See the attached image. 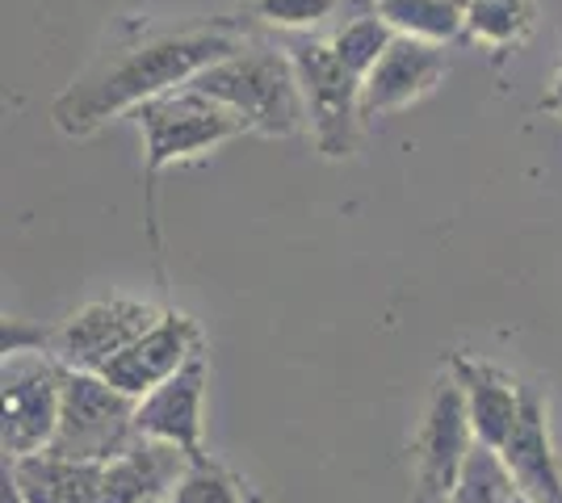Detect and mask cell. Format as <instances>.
<instances>
[{"instance_id": "obj_1", "label": "cell", "mask_w": 562, "mask_h": 503, "mask_svg": "<svg viewBox=\"0 0 562 503\" xmlns=\"http://www.w3.org/2000/svg\"><path fill=\"white\" fill-rule=\"evenodd\" d=\"M244 43V25L218 18H122L110 25L93 59L50 101V122L64 139H89L105 122L135 114L143 101L198 80Z\"/></svg>"}, {"instance_id": "obj_2", "label": "cell", "mask_w": 562, "mask_h": 503, "mask_svg": "<svg viewBox=\"0 0 562 503\" xmlns=\"http://www.w3.org/2000/svg\"><path fill=\"white\" fill-rule=\"evenodd\" d=\"M193 89L211 93L214 101H223L232 114L244 118L248 135H269V139H290L306 130V101L303 84L294 72L290 50L248 38L244 47L218 59L214 68L189 80Z\"/></svg>"}, {"instance_id": "obj_3", "label": "cell", "mask_w": 562, "mask_h": 503, "mask_svg": "<svg viewBox=\"0 0 562 503\" xmlns=\"http://www.w3.org/2000/svg\"><path fill=\"white\" fill-rule=\"evenodd\" d=\"M131 118L139 122L143 135V185H147V197H151L165 168L198 160L214 147L248 135L239 114H232L223 101H214L211 93H202L193 84H181V89H168V93L143 101Z\"/></svg>"}, {"instance_id": "obj_4", "label": "cell", "mask_w": 562, "mask_h": 503, "mask_svg": "<svg viewBox=\"0 0 562 503\" xmlns=\"http://www.w3.org/2000/svg\"><path fill=\"white\" fill-rule=\"evenodd\" d=\"M281 47L290 50L294 72L303 84L306 130L324 160H349L361 139V76L345 68L328 38L315 34H285Z\"/></svg>"}, {"instance_id": "obj_5", "label": "cell", "mask_w": 562, "mask_h": 503, "mask_svg": "<svg viewBox=\"0 0 562 503\" xmlns=\"http://www.w3.org/2000/svg\"><path fill=\"white\" fill-rule=\"evenodd\" d=\"M479 445V436L470 428V411L462 399V386L453 374H441L428 403H424V420L412 441V503H453L458 487L467 475V461Z\"/></svg>"}, {"instance_id": "obj_6", "label": "cell", "mask_w": 562, "mask_h": 503, "mask_svg": "<svg viewBox=\"0 0 562 503\" xmlns=\"http://www.w3.org/2000/svg\"><path fill=\"white\" fill-rule=\"evenodd\" d=\"M139 441L135 428V399L122 395L93 369H68L64 374V403H59V428L50 441V454L76 457V461H114Z\"/></svg>"}, {"instance_id": "obj_7", "label": "cell", "mask_w": 562, "mask_h": 503, "mask_svg": "<svg viewBox=\"0 0 562 503\" xmlns=\"http://www.w3.org/2000/svg\"><path fill=\"white\" fill-rule=\"evenodd\" d=\"M64 374L68 365L38 353V357H9L0 365V449L4 457H30L50 449L59 428V403H64Z\"/></svg>"}, {"instance_id": "obj_8", "label": "cell", "mask_w": 562, "mask_h": 503, "mask_svg": "<svg viewBox=\"0 0 562 503\" xmlns=\"http://www.w3.org/2000/svg\"><path fill=\"white\" fill-rule=\"evenodd\" d=\"M160 307L143 302V298H126V294H110V298H93L55 328V348L50 357L68 369H105L110 361L131 348L156 319Z\"/></svg>"}, {"instance_id": "obj_9", "label": "cell", "mask_w": 562, "mask_h": 503, "mask_svg": "<svg viewBox=\"0 0 562 503\" xmlns=\"http://www.w3.org/2000/svg\"><path fill=\"white\" fill-rule=\"evenodd\" d=\"M198 353H202V328H198V319H189L186 311L168 307L131 348H122V353H117L105 369H97V374L139 403L143 395H151V390L165 386L172 374H181Z\"/></svg>"}, {"instance_id": "obj_10", "label": "cell", "mask_w": 562, "mask_h": 503, "mask_svg": "<svg viewBox=\"0 0 562 503\" xmlns=\"http://www.w3.org/2000/svg\"><path fill=\"white\" fill-rule=\"evenodd\" d=\"M449 76L446 47H432L420 38H403L398 34L391 50L374 64V72L361 80V118L374 122L386 114H398L407 105L437 93Z\"/></svg>"}, {"instance_id": "obj_11", "label": "cell", "mask_w": 562, "mask_h": 503, "mask_svg": "<svg viewBox=\"0 0 562 503\" xmlns=\"http://www.w3.org/2000/svg\"><path fill=\"white\" fill-rule=\"evenodd\" d=\"M499 457L525 500L562 503V457L554 449V432H550V399L538 382H525L520 415H516Z\"/></svg>"}, {"instance_id": "obj_12", "label": "cell", "mask_w": 562, "mask_h": 503, "mask_svg": "<svg viewBox=\"0 0 562 503\" xmlns=\"http://www.w3.org/2000/svg\"><path fill=\"white\" fill-rule=\"evenodd\" d=\"M135 428L147 441H165L186 457L202 454V428H206V353L189 361L181 374L165 386L143 395L135 403Z\"/></svg>"}, {"instance_id": "obj_13", "label": "cell", "mask_w": 562, "mask_h": 503, "mask_svg": "<svg viewBox=\"0 0 562 503\" xmlns=\"http://www.w3.org/2000/svg\"><path fill=\"white\" fill-rule=\"evenodd\" d=\"M446 369L462 386V399L470 411V428L479 436V445L487 449H504L508 432H513L516 415H520V395L525 382L516 378L513 369L495 365V361L470 357V353H449Z\"/></svg>"}, {"instance_id": "obj_14", "label": "cell", "mask_w": 562, "mask_h": 503, "mask_svg": "<svg viewBox=\"0 0 562 503\" xmlns=\"http://www.w3.org/2000/svg\"><path fill=\"white\" fill-rule=\"evenodd\" d=\"M189 457L172 449L165 441H147L139 436L126 454L105 461L101 470V503H147L168 500L172 487L186 475Z\"/></svg>"}, {"instance_id": "obj_15", "label": "cell", "mask_w": 562, "mask_h": 503, "mask_svg": "<svg viewBox=\"0 0 562 503\" xmlns=\"http://www.w3.org/2000/svg\"><path fill=\"white\" fill-rule=\"evenodd\" d=\"M25 503H101V461H76L43 449L30 457H4Z\"/></svg>"}, {"instance_id": "obj_16", "label": "cell", "mask_w": 562, "mask_h": 503, "mask_svg": "<svg viewBox=\"0 0 562 503\" xmlns=\"http://www.w3.org/2000/svg\"><path fill=\"white\" fill-rule=\"evenodd\" d=\"M370 9L403 38L432 47L467 38V0H370Z\"/></svg>"}, {"instance_id": "obj_17", "label": "cell", "mask_w": 562, "mask_h": 503, "mask_svg": "<svg viewBox=\"0 0 562 503\" xmlns=\"http://www.w3.org/2000/svg\"><path fill=\"white\" fill-rule=\"evenodd\" d=\"M538 34L533 0H467V38L492 55H513Z\"/></svg>"}, {"instance_id": "obj_18", "label": "cell", "mask_w": 562, "mask_h": 503, "mask_svg": "<svg viewBox=\"0 0 562 503\" xmlns=\"http://www.w3.org/2000/svg\"><path fill=\"white\" fill-rule=\"evenodd\" d=\"M395 38H398L395 30H391V25L382 22L374 9L366 4V9H357L349 22L331 34L328 43H331V50L345 59V68L366 80V76L374 72L378 59L391 50V43H395Z\"/></svg>"}, {"instance_id": "obj_19", "label": "cell", "mask_w": 562, "mask_h": 503, "mask_svg": "<svg viewBox=\"0 0 562 503\" xmlns=\"http://www.w3.org/2000/svg\"><path fill=\"white\" fill-rule=\"evenodd\" d=\"M345 4L366 9L370 0H248L244 13L257 25H269L278 34H311L315 25H324L336 18Z\"/></svg>"}, {"instance_id": "obj_20", "label": "cell", "mask_w": 562, "mask_h": 503, "mask_svg": "<svg viewBox=\"0 0 562 503\" xmlns=\"http://www.w3.org/2000/svg\"><path fill=\"white\" fill-rule=\"evenodd\" d=\"M168 503H244V482L211 454L189 457L186 475L172 487Z\"/></svg>"}, {"instance_id": "obj_21", "label": "cell", "mask_w": 562, "mask_h": 503, "mask_svg": "<svg viewBox=\"0 0 562 503\" xmlns=\"http://www.w3.org/2000/svg\"><path fill=\"white\" fill-rule=\"evenodd\" d=\"M55 348V328H38L30 319H18V315H4L0 323V357H38V353H50Z\"/></svg>"}, {"instance_id": "obj_22", "label": "cell", "mask_w": 562, "mask_h": 503, "mask_svg": "<svg viewBox=\"0 0 562 503\" xmlns=\"http://www.w3.org/2000/svg\"><path fill=\"white\" fill-rule=\"evenodd\" d=\"M541 110L554 114V118H562V59H559V68H554V76H550V89H546V96H541Z\"/></svg>"}, {"instance_id": "obj_23", "label": "cell", "mask_w": 562, "mask_h": 503, "mask_svg": "<svg viewBox=\"0 0 562 503\" xmlns=\"http://www.w3.org/2000/svg\"><path fill=\"white\" fill-rule=\"evenodd\" d=\"M147 503H168V500H147Z\"/></svg>"}, {"instance_id": "obj_24", "label": "cell", "mask_w": 562, "mask_h": 503, "mask_svg": "<svg viewBox=\"0 0 562 503\" xmlns=\"http://www.w3.org/2000/svg\"><path fill=\"white\" fill-rule=\"evenodd\" d=\"M244 4H248V0H239V9H244Z\"/></svg>"}]
</instances>
